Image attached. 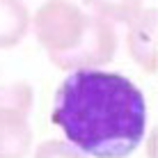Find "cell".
<instances>
[{"mask_svg":"<svg viewBox=\"0 0 158 158\" xmlns=\"http://www.w3.org/2000/svg\"><path fill=\"white\" fill-rule=\"evenodd\" d=\"M32 144L28 115L12 108H0V158H25Z\"/></svg>","mask_w":158,"mask_h":158,"instance_id":"5b68a950","label":"cell"},{"mask_svg":"<svg viewBox=\"0 0 158 158\" xmlns=\"http://www.w3.org/2000/svg\"><path fill=\"white\" fill-rule=\"evenodd\" d=\"M51 119L83 154L126 158L144 140L147 103L126 76L76 69L60 85Z\"/></svg>","mask_w":158,"mask_h":158,"instance_id":"6da1fadb","label":"cell"},{"mask_svg":"<svg viewBox=\"0 0 158 158\" xmlns=\"http://www.w3.org/2000/svg\"><path fill=\"white\" fill-rule=\"evenodd\" d=\"M128 53L144 71L158 73V14L154 9H142L128 23Z\"/></svg>","mask_w":158,"mask_h":158,"instance_id":"277c9868","label":"cell"},{"mask_svg":"<svg viewBox=\"0 0 158 158\" xmlns=\"http://www.w3.org/2000/svg\"><path fill=\"white\" fill-rule=\"evenodd\" d=\"M115 46H117V35L112 30L110 21L94 14L83 44L76 51L53 60V62L60 69H94L99 64L110 62L115 55Z\"/></svg>","mask_w":158,"mask_h":158,"instance_id":"3957f363","label":"cell"},{"mask_svg":"<svg viewBox=\"0 0 158 158\" xmlns=\"http://www.w3.org/2000/svg\"><path fill=\"white\" fill-rule=\"evenodd\" d=\"M35 158H87V154L67 140H46L37 147Z\"/></svg>","mask_w":158,"mask_h":158,"instance_id":"9c48e42d","label":"cell"},{"mask_svg":"<svg viewBox=\"0 0 158 158\" xmlns=\"http://www.w3.org/2000/svg\"><path fill=\"white\" fill-rule=\"evenodd\" d=\"M87 5L96 16L117 23H131L142 12V0H87Z\"/></svg>","mask_w":158,"mask_h":158,"instance_id":"ba28073f","label":"cell"},{"mask_svg":"<svg viewBox=\"0 0 158 158\" xmlns=\"http://www.w3.org/2000/svg\"><path fill=\"white\" fill-rule=\"evenodd\" d=\"M32 87L23 80H12L5 73H0V108H12L30 115L32 110Z\"/></svg>","mask_w":158,"mask_h":158,"instance_id":"52a82bcc","label":"cell"},{"mask_svg":"<svg viewBox=\"0 0 158 158\" xmlns=\"http://www.w3.org/2000/svg\"><path fill=\"white\" fill-rule=\"evenodd\" d=\"M92 16L78 9L69 0H48L35 14L32 28L39 44L48 51L51 60H57L76 51L89 30Z\"/></svg>","mask_w":158,"mask_h":158,"instance_id":"7a4b0ae2","label":"cell"},{"mask_svg":"<svg viewBox=\"0 0 158 158\" xmlns=\"http://www.w3.org/2000/svg\"><path fill=\"white\" fill-rule=\"evenodd\" d=\"M30 30V14L23 0H0V48L16 46Z\"/></svg>","mask_w":158,"mask_h":158,"instance_id":"8992f818","label":"cell"}]
</instances>
